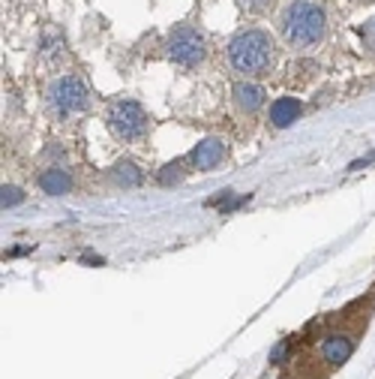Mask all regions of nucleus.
<instances>
[{
	"mask_svg": "<svg viewBox=\"0 0 375 379\" xmlns=\"http://www.w3.org/2000/svg\"><path fill=\"white\" fill-rule=\"evenodd\" d=\"M325 27H327V15L325 9L313 0H294L292 6L282 13V36L288 46L294 48H309L325 36Z\"/></svg>",
	"mask_w": 375,
	"mask_h": 379,
	"instance_id": "1",
	"label": "nucleus"
},
{
	"mask_svg": "<svg viewBox=\"0 0 375 379\" xmlns=\"http://www.w3.org/2000/svg\"><path fill=\"white\" fill-rule=\"evenodd\" d=\"M229 63L240 76H259L273 63V42L264 30H243L229 42Z\"/></svg>",
	"mask_w": 375,
	"mask_h": 379,
	"instance_id": "2",
	"label": "nucleus"
},
{
	"mask_svg": "<svg viewBox=\"0 0 375 379\" xmlns=\"http://www.w3.org/2000/svg\"><path fill=\"white\" fill-rule=\"evenodd\" d=\"M147 114L144 109L138 105L135 100H121L111 105L109 112V130L117 135L121 142H135L142 139V135L147 133Z\"/></svg>",
	"mask_w": 375,
	"mask_h": 379,
	"instance_id": "3",
	"label": "nucleus"
},
{
	"mask_svg": "<svg viewBox=\"0 0 375 379\" xmlns=\"http://www.w3.org/2000/svg\"><path fill=\"white\" fill-rule=\"evenodd\" d=\"M48 102L57 114H75V112H84L90 102V93H88V84L75 76H63L48 88Z\"/></svg>",
	"mask_w": 375,
	"mask_h": 379,
	"instance_id": "4",
	"label": "nucleus"
},
{
	"mask_svg": "<svg viewBox=\"0 0 375 379\" xmlns=\"http://www.w3.org/2000/svg\"><path fill=\"white\" fill-rule=\"evenodd\" d=\"M165 51H168V58L171 60H177V63H184V67H196V63L205 60V36L198 34L196 27H177L175 34L168 36L165 42Z\"/></svg>",
	"mask_w": 375,
	"mask_h": 379,
	"instance_id": "5",
	"label": "nucleus"
},
{
	"mask_svg": "<svg viewBox=\"0 0 375 379\" xmlns=\"http://www.w3.org/2000/svg\"><path fill=\"white\" fill-rule=\"evenodd\" d=\"M351 352H355V343H351L346 334H330V337H325V343H321V355H325V361L330 367L346 364Z\"/></svg>",
	"mask_w": 375,
	"mask_h": 379,
	"instance_id": "6",
	"label": "nucleus"
},
{
	"mask_svg": "<svg viewBox=\"0 0 375 379\" xmlns=\"http://www.w3.org/2000/svg\"><path fill=\"white\" fill-rule=\"evenodd\" d=\"M222 157H225V145L219 139H205V142H198L196 147H192L189 160L196 168H213V166L222 163Z\"/></svg>",
	"mask_w": 375,
	"mask_h": 379,
	"instance_id": "7",
	"label": "nucleus"
},
{
	"mask_svg": "<svg viewBox=\"0 0 375 379\" xmlns=\"http://www.w3.org/2000/svg\"><path fill=\"white\" fill-rule=\"evenodd\" d=\"M231 97H234V105H238L240 112H259L264 105V91L259 88V84H246V81L234 84Z\"/></svg>",
	"mask_w": 375,
	"mask_h": 379,
	"instance_id": "8",
	"label": "nucleus"
},
{
	"mask_svg": "<svg viewBox=\"0 0 375 379\" xmlns=\"http://www.w3.org/2000/svg\"><path fill=\"white\" fill-rule=\"evenodd\" d=\"M300 114V102L294 97H282V100H276L271 105V124L276 126V130H285V126H292L294 118Z\"/></svg>",
	"mask_w": 375,
	"mask_h": 379,
	"instance_id": "9",
	"label": "nucleus"
},
{
	"mask_svg": "<svg viewBox=\"0 0 375 379\" xmlns=\"http://www.w3.org/2000/svg\"><path fill=\"white\" fill-rule=\"evenodd\" d=\"M39 187L46 190L48 196H63V193H67V190L72 187V181H69L67 172H60V168H48V172H42Z\"/></svg>",
	"mask_w": 375,
	"mask_h": 379,
	"instance_id": "10",
	"label": "nucleus"
},
{
	"mask_svg": "<svg viewBox=\"0 0 375 379\" xmlns=\"http://www.w3.org/2000/svg\"><path fill=\"white\" fill-rule=\"evenodd\" d=\"M114 178H117V184H123V187H138L144 181L142 172L132 166V163H121V166H114Z\"/></svg>",
	"mask_w": 375,
	"mask_h": 379,
	"instance_id": "11",
	"label": "nucleus"
},
{
	"mask_svg": "<svg viewBox=\"0 0 375 379\" xmlns=\"http://www.w3.org/2000/svg\"><path fill=\"white\" fill-rule=\"evenodd\" d=\"M21 199H25V193H21L18 187H4V190H0V202H4V208L18 205Z\"/></svg>",
	"mask_w": 375,
	"mask_h": 379,
	"instance_id": "12",
	"label": "nucleus"
},
{
	"mask_svg": "<svg viewBox=\"0 0 375 379\" xmlns=\"http://www.w3.org/2000/svg\"><path fill=\"white\" fill-rule=\"evenodd\" d=\"M363 42H367V48H369L372 55H375V18L363 25Z\"/></svg>",
	"mask_w": 375,
	"mask_h": 379,
	"instance_id": "13",
	"label": "nucleus"
},
{
	"mask_svg": "<svg viewBox=\"0 0 375 379\" xmlns=\"http://www.w3.org/2000/svg\"><path fill=\"white\" fill-rule=\"evenodd\" d=\"M177 172H180V163H175V166H165V168H163V175H159V181H163V184L177 181V178H180Z\"/></svg>",
	"mask_w": 375,
	"mask_h": 379,
	"instance_id": "14",
	"label": "nucleus"
},
{
	"mask_svg": "<svg viewBox=\"0 0 375 379\" xmlns=\"http://www.w3.org/2000/svg\"><path fill=\"white\" fill-rule=\"evenodd\" d=\"M267 4H271V0H240V6H243V9H250V13H261Z\"/></svg>",
	"mask_w": 375,
	"mask_h": 379,
	"instance_id": "15",
	"label": "nucleus"
}]
</instances>
